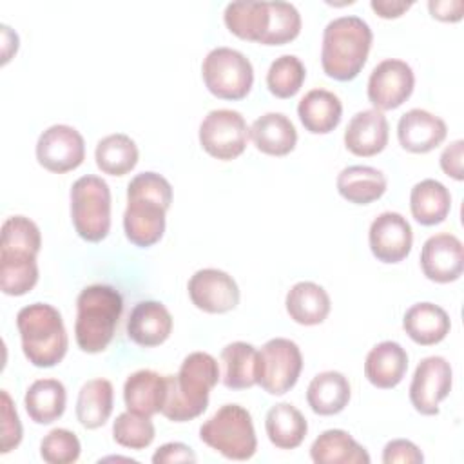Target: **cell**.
Instances as JSON below:
<instances>
[{"mask_svg": "<svg viewBox=\"0 0 464 464\" xmlns=\"http://www.w3.org/2000/svg\"><path fill=\"white\" fill-rule=\"evenodd\" d=\"M410 210L419 225H439L451 210V194L446 185L437 179H420L410 192Z\"/></svg>", "mask_w": 464, "mask_h": 464, "instance_id": "cell-31", "label": "cell"}, {"mask_svg": "<svg viewBox=\"0 0 464 464\" xmlns=\"http://www.w3.org/2000/svg\"><path fill=\"white\" fill-rule=\"evenodd\" d=\"M270 4V25L261 45H285L295 40L301 33V14L290 2H268Z\"/></svg>", "mask_w": 464, "mask_h": 464, "instance_id": "cell-38", "label": "cell"}, {"mask_svg": "<svg viewBox=\"0 0 464 464\" xmlns=\"http://www.w3.org/2000/svg\"><path fill=\"white\" fill-rule=\"evenodd\" d=\"M446 136V121L426 109H410L399 118L397 123V140L401 147L413 154L431 152L442 145Z\"/></svg>", "mask_w": 464, "mask_h": 464, "instance_id": "cell-17", "label": "cell"}, {"mask_svg": "<svg viewBox=\"0 0 464 464\" xmlns=\"http://www.w3.org/2000/svg\"><path fill=\"white\" fill-rule=\"evenodd\" d=\"M402 328L413 343L420 346H433L446 339L451 328V321L442 306L422 301L411 304L404 312Z\"/></svg>", "mask_w": 464, "mask_h": 464, "instance_id": "cell-23", "label": "cell"}, {"mask_svg": "<svg viewBox=\"0 0 464 464\" xmlns=\"http://www.w3.org/2000/svg\"><path fill=\"white\" fill-rule=\"evenodd\" d=\"M304 78V63L295 54H283L270 63L266 72V87L276 98L288 100L301 91Z\"/></svg>", "mask_w": 464, "mask_h": 464, "instance_id": "cell-36", "label": "cell"}, {"mask_svg": "<svg viewBox=\"0 0 464 464\" xmlns=\"http://www.w3.org/2000/svg\"><path fill=\"white\" fill-rule=\"evenodd\" d=\"M24 406L33 422L51 424L65 411L67 390L58 379H36L25 390Z\"/></svg>", "mask_w": 464, "mask_h": 464, "instance_id": "cell-29", "label": "cell"}, {"mask_svg": "<svg viewBox=\"0 0 464 464\" xmlns=\"http://www.w3.org/2000/svg\"><path fill=\"white\" fill-rule=\"evenodd\" d=\"M2 250H22L36 254L42 248V234L38 225L25 216H11L2 223L0 230Z\"/></svg>", "mask_w": 464, "mask_h": 464, "instance_id": "cell-39", "label": "cell"}, {"mask_svg": "<svg viewBox=\"0 0 464 464\" xmlns=\"http://www.w3.org/2000/svg\"><path fill=\"white\" fill-rule=\"evenodd\" d=\"M172 203V185L158 172L136 174L127 185L123 212L125 237L140 248L156 245L165 232V214Z\"/></svg>", "mask_w": 464, "mask_h": 464, "instance_id": "cell-1", "label": "cell"}, {"mask_svg": "<svg viewBox=\"0 0 464 464\" xmlns=\"http://www.w3.org/2000/svg\"><path fill=\"white\" fill-rule=\"evenodd\" d=\"M390 127L386 116L377 109L359 111L344 130V147L359 158H372L388 145Z\"/></svg>", "mask_w": 464, "mask_h": 464, "instance_id": "cell-18", "label": "cell"}, {"mask_svg": "<svg viewBox=\"0 0 464 464\" xmlns=\"http://www.w3.org/2000/svg\"><path fill=\"white\" fill-rule=\"evenodd\" d=\"M411 5H413L411 2H402V0H372L370 2L372 11L384 20L402 16Z\"/></svg>", "mask_w": 464, "mask_h": 464, "instance_id": "cell-46", "label": "cell"}, {"mask_svg": "<svg viewBox=\"0 0 464 464\" xmlns=\"http://www.w3.org/2000/svg\"><path fill=\"white\" fill-rule=\"evenodd\" d=\"M2 442H0V451L2 453H9L14 448H18V444L22 442V422L18 417V411L14 408L13 399L9 397L7 390H2Z\"/></svg>", "mask_w": 464, "mask_h": 464, "instance_id": "cell-41", "label": "cell"}, {"mask_svg": "<svg viewBox=\"0 0 464 464\" xmlns=\"http://www.w3.org/2000/svg\"><path fill=\"white\" fill-rule=\"evenodd\" d=\"M368 245L373 257L386 265L401 263L408 257L413 245L410 221L399 212L379 214L368 230Z\"/></svg>", "mask_w": 464, "mask_h": 464, "instance_id": "cell-15", "label": "cell"}, {"mask_svg": "<svg viewBox=\"0 0 464 464\" xmlns=\"http://www.w3.org/2000/svg\"><path fill=\"white\" fill-rule=\"evenodd\" d=\"M156 437V428L150 417H143L132 411H123L112 422V439L121 448L129 450H145L152 444Z\"/></svg>", "mask_w": 464, "mask_h": 464, "instance_id": "cell-37", "label": "cell"}, {"mask_svg": "<svg viewBox=\"0 0 464 464\" xmlns=\"http://www.w3.org/2000/svg\"><path fill=\"white\" fill-rule=\"evenodd\" d=\"M167 395V375L154 370H138L123 384V402L132 413L152 417L161 413Z\"/></svg>", "mask_w": 464, "mask_h": 464, "instance_id": "cell-21", "label": "cell"}, {"mask_svg": "<svg viewBox=\"0 0 464 464\" xmlns=\"http://www.w3.org/2000/svg\"><path fill=\"white\" fill-rule=\"evenodd\" d=\"M154 464H176V462H196V453L183 442H167L160 446L152 455Z\"/></svg>", "mask_w": 464, "mask_h": 464, "instance_id": "cell-44", "label": "cell"}, {"mask_svg": "<svg viewBox=\"0 0 464 464\" xmlns=\"http://www.w3.org/2000/svg\"><path fill=\"white\" fill-rule=\"evenodd\" d=\"M223 384L228 390H248L257 384V350L250 343L234 341L221 350Z\"/></svg>", "mask_w": 464, "mask_h": 464, "instance_id": "cell-34", "label": "cell"}, {"mask_svg": "<svg viewBox=\"0 0 464 464\" xmlns=\"http://www.w3.org/2000/svg\"><path fill=\"white\" fill-rule=\"evenodd\" d=\"M254 147L266 156H286L297 145V130L283 112H266L254 120L248 129Z\"/></svg>", "mask_w": 464, "mask_h": 464, "instance_id": "cell-22", "label": "cell"}, {"mask_svg": "<svg viewBox=\"0 0 464 464\" xmlns=\"http://www.w3.org/2000/svg\"><path fill=\"white\" fill-rule=\"evenodd\" d=\"M38 163L54 174H65L78 169L85 160L83 136L71 125L54 123L47 127L36 141Z\"/></svg>", "mask_w": 464, "mask_h": 464, "instance_id": "cell-13", "label": "cell"}, {"mask_svg": "<svg viewBox=\"0 0 464 464\" xmlns=\"http://www.w3.org/2000/svg\"><path fill=\"white\" fill-rule=\"evenodd\" d=\"M408 353L395 341L377 343L364 359V377L379 390H392L404 379Z\"/></svg>", "mask_w": 464, "mask_h": 464, "instance_id": "cell-20", "label": "cell"}, {"mask_svg": "<svg viewBox=\"0 0 464 464\" xmlns=\"http://www.w3.org/2000/svg\"><path fill=\"white\" fill-rule=\"evenodd\" d=\"M201 76L207 91L228 102L246 98L254 85V67L237 49L214 47L201 63Z\"/></svg>", "mask_w": 464, "mask_h": 464, "instance_id": "cell-8", "label": "cell"}, {"mask_svg": "<svg viewBox=\"0 0 464 464\" xmlns=\"http://www.w3.org/2000/svg\"><path fill=\"white\" fill-rule=\"evenodd\" d=\"M384 464H420L424 462V455L419 446L408 439H393L386 442L382 450Z\"/></svg>", "mask_w": 464, "mask_h": 464, "instance_id": "cell-42", "label": "cell"}, {"mask_svg": "<svg viewBox=\"0 0 464 464\" xmlns=\"http://www.w3.org/2000/svg\"><path fill=\"white\" fill-rule=\"evenodd\" d=\"M415 74L410 63L399 58L379 62L368 78V100L377 111H393L401 107L413 92Z\"/></svg>", "mask_w": 464, "mask_h": 464, "instance_id": "cell-12", "label": "cell"}, {"mask_svg": "<svg viewBox=\"0 0 464 464\" xmlns=\"http://www.w3.org/2000/svg\"><path fill=\"white\" fill-rule=\"evenodd\" d=\"M219 382V364L207 352L188 353L176 375H167V395L161 415L172 422H187L199 417L212 388Z\"/></svg>", "mask_w": 464, "mask_h": 464, "instance_id": "cell-2", "label": "cell"}, {"mask_svg": "<svg viewBox=\"0 0 464 464\" xmlns=\"http://www.w3.org/2000/svg\"><path fill=\"white\" fill-rule=\"evenodd\" d=\"M201 149L221 161L239 158L246 149L248 127L241 112L232 109H214L199 123Z\"/></svg>", "mask_w": 464, "mask_h": 464, "instance_id": "cell-10", "label": "cell"}, {"mask_svg": "<svg viewBox=\"0 0 464 464\" xmlns=\"http://www.w3.org/2000/svg\"><path fill=\"white\" fill-rule=\"evenodd\" d=\"M16 328L25 359L36 368H53L67 353L69 337L58 308L33 303L18 310Z\"/></svg>", "mask_w": 464, "mask_h": 464, "instance_id": "cell-5", "label": "cell"}, {"mask_svg": "<svg viewBox=\"0 0 464 464\" xmlns=\"http://www.w3.org/2000/svg\"><path fill=\"white\" fill-rule=\"evenodd\" d=\"M187 290L192 304L207 314H227L239 304V286L236 279L219 268H201L194 272Z\"/></svg>", "mask_w": 464, "mask_h": 464, "instance_id": "cell-14", "label": "cell"}, {"mask_svg": "<svg viewBox=\"0 0 464 464\" xmlns=\"http://www.w3.org/2000/svg\"><path fill=\"white\" fill-rule=\"evenodd\" d=\"M422 274L433 283H453L464 272L462 241L448 232L428 237L420 250Z\"/></svg>", "mask_w": 464, "mask_h": 464, "instance_id": "cell-16", "label": "cell"}, {"mask_svg": "<svg viewBox=\"0 0 464 464\" xmlns=\"http://www.w3.org/2000/svg\"><path fill=\"white\" fill-rule=\"evenodd\" d=\"M430 14L440 22H459L462 20L464 2L462 0H430Z\"/></svg>", "mask_w": 464, "mask_h": 464, "instance_id": "cell-45", "label": "cell"}, {"mask_svg": "<svg viewBox=\"0 0 464 464\" xmlns=\"http://www.w3.org/2000/svg\"><path fill=\"white\" fill-rule=\"evenodd\" d=\"M265 431L277 450H295L308 433V422L294 404L279 402L266 411Z\"/></svg>", "mask_w": 464, "mask_h": 464, "instance_id": "cell-30", "label": "cell"}, {"mask_svg": "<svg viewBox=\"0 0 464 464\" xmlns=\"http://www.w3.org/2000/svg\"><path fill=\"white\" fill-rule=\"evenodd\" d=\"M227 29L241 40L261 44L270 25L268 2H230L223 11Z\"/></svg>", "mask_w": 464, "mask_h": 464, "instance_id": "cell-32", "label": "cell"}, {"mask_svg": "<svg viewBox=\"0 0 464 464\" xmlns=\"http://www.w3.org/2000/svg\"><path fill=\"white\" fill-rule=\"evenodd\" d=\"M453 384L451 364L440 355L424 357L410 382V402L420 415H437L439 404L450 395Z\"/></svg>", "mask_w": 464, "mask_h": 464, "instance_id": "cell-11", "label": "cell"}, {"mask_svg": "<svg viewBox=\"0 0 464 464\" xmlns=\"http://www.w3.org/2000/svg\"><path fill=\"white\" fill-rule=\"evenodd\" d=\"M71 221L76 234L87 243H100L111 230V188L100 176L78 178L69 192Z\"/></svg>", "mask_w": 464, "mask_h": 464, "instance_id": "cell-7", "label": "cell"}, {"mask_svg": "<svg viewBox=\"0 0 464 464\" xmlns=\"http://www.w3.org/2000/svg\"><path fill=\"white\" fill-rule=\"evenodd\" d=\"M82 444L74 431L65 428L51 430L40 442V457L47 464H71L80 459Z\"/></svg>", "mask_w": 464, "mask_h": 464, "instance_id": "cell-40", "label": "cell"}, {"mask_svg": "<svg viewBox=\"0 0 464 464\" xmlns=\"http://www.w3.org/2000/svg\"><path fill=\"white\" fill-rule=\"evenodd\" d=\"M123 312L121 294L111 285H89L76 297L74 341L85 353L103 352Z\"/></svg>", "mask_w": 464, "mask_h": 464, "instance_id": "cell-4", "label": "cell"}, {"mask_svg": "<svg viewBox=\"0 0 464 464\" xmlns=\"http://www.w3.org/2000/svg\"><path fill=\"white\" fill-rule=\"evenodd\" d=\"M199 439L228 460H248L257 450L252 415L239 404H223L201 424Z\"/></svg>", "mask_w": 464, "mask_h": 464, "instance_id": "cell-6", "label": "cell"}, {"mask_svg": "<svg viewBox=\"0 0 464 464\" xmlns=\"http://www.w3.org/2000/svg\"><path fill=\"white\" fill-rule=\"evenodd\" d=\"M140 150L136 141L123 134L114 132L102 138L94 149L98 169L109 176H125L138 165Z\"/></svg>", "mask_w": 464, "mask_h": 464, "instance_id": "cell-35", "label": "cell"}, {"mask_svg": "<svg viewBox=\"0 0 464 464\" xmlns=\"http://www.w3.org/2000/svg\"><path fill=\"white\" fill-rule=\"evenodd\" d=\"M352 397V388L344 373L326 370L317 373L306 388V402L317 415L328 417L341 413Z\"/></svg>", "mask_w": 464, "mask_h": 464, "instance_id": "cell-27", "label": "cell"}, {"mask_svg": "<svg viewBox=\"0 0 464 464\" xmlns=\"http://www.w3.org/2000/svg\"><path fill=\"white\" fill-rule=\"evenodd\" d=\"M297 116L310 134H330L343 118V102L326 89L308 91L297 103Z\"/></svg>", "mask_w": 464, "mask_h": 464, "instance_id": "cell-24", "label": "cell"}, {"mask_svg": "<svg viewBox=\"0 0 464 464\" xmlns=\"http://www.w3.org/2000/svg\"><path fill=\"white\" fill-rule=\"evenodd\" d=\"M303 372V353L297 343L286 337L268 339L257 350V384L270 395L290 392Z\"/></svg>", "mask_w": 464, "mask_h": 464, "instance_id": "cell-9", "label": "cell"}, {"mask_svg": "<svg viewBox=\"0 0 464 464\" xmlns=\"http://www.w3.org/2000/svg\"><path fill=\"white\" fill-rule=\"evenodd\" d=\"M373 33L370 25L355 14L334 18L323 31L321 65L328 78L350 82L366 65Z\"/></svg>", "mask_w": 464, "mask_h": 464, "instance_id": "cell-3", "label": "cell"}, {"mask_svg": "<svg viewBox=\"0 0 464 464\" xmlns=\"http://www.w3.org/2000/svg\"><path fill=\"white\" fill-rule=\"evenodd\" d=\"M335 187L339 196L348 203L370 205L384 196L388 179L384 172L375 167L350 165L337 174Z\"/></svg>", "mask_w": 464, "mask_h": 464, "instance_id": "cell-25", "label": "cell"}, {"mask_svg": "<svg viewBox=\"0 0 464 464\" xmlns=\"http://www.w3.org/2000/svg\"><path fill=\"white\" fill-rule=\"evenodd\" d=\"M172 334V315L160 301H140L129 314L127 335L141 348L163 344Z\"/></svg>", "mask_w": 464, "mask_h": 464, "instance_id": "cell-19", "label": "cell"}, {"mask_svg": "<svg viewBox=\"0 0 464 464\" xmlns=\"http://www.w3.org/2000/svg\"><path fill=\"white\" fill-rule=\"evenodd\" d=\"M114 406V390L112 382L107 379H91L87 381L76 399V419L87 430H96L103 426Z\"/></svg>", "mask_w": 464, "mask_h": 464, "instance_id": "cell-33", "label": "cell"}, {"mask_svg": "<svg viewBox=\"0 0 464 464\" xmlns=\"http://www.w3.org/2000/svg\"><path fill=\"white\" fill-rule=\"evenodd\" d=\"M310 459L315 464H370V455L344 430H326L310 446Z\"/></svg>", "mask_w": 464, "mask_h": 464, "instance_id": "cell-28", "label": "cell"}, {"mask_svg": "<svg viewBox=\"0 0 464 464\" xmlns=\"http://www.w3.org/2000/svg\"><path fill=\"white\" fill-rule=\"evenodd\" d=\"M285 308L294 323L315 326L328 317L332 301L321 285L314 281H299L286 292Z\"/></svg>", "mask_w": 464, "mask_h": 464, "instance_id": "cell-26", "label": "cell"}, {"mask_svg": "<svg viewBox=\"0 0 464 464\" xmlns=\"http://www.w3.org/2000/svg\"><path fill=\"white\" fill-rule=\"evenodd\" d=\"M462 156H464V141L462 140H455L451 141L440 154L439 163L440 169L446 176L453 178L455 181H462L464 179V170H462Z\"/></svg>", "mask_w": 464, "mask_h": 464, "instance_id": "cell-43", "label": "cell"}]
</instances>
